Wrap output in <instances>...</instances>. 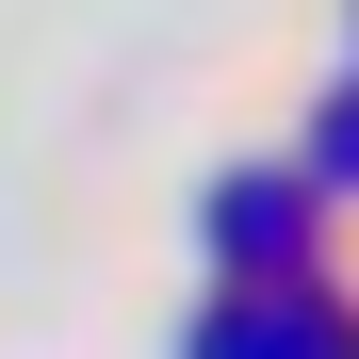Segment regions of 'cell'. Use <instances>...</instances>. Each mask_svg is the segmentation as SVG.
<instances>
[{
  "label": "cell",
  "mask_w": 359,
  "mask_h": 359,
  "mask_svg": "<svg viewBox=\"0 0 359 359\" xmlns=\"http://www.w3.org/2000/svg\"><path fill=\"white\" fill-rule=\"evenodd\" d=\"M311 229H327V196H311V180H229V196H212V245H229V278H311Z\"/></svg>",
  "instance_id": "6da1fadb"
},
{
  "label": "cell",
  "mask_w": 359,
  "mask_h": 359,
  "mask_svg": "<svg viewBox=\"0 0 359 359\" xmlns=\"http://www.w3.org/2000/svg\"><path fill=\"white\" fill-rule=\"evenodd\" d=\"M196 359H359V327L327 311V294H311V278H294V311H229V327H212Z\"/></svg>",
  "instance_id": "7a4b0ae2"
},
{
  "label": "cell",
  "mask_w": 359,
  "mask_h": 359,
  "mask_svg": "<svg viewBox=\"0 0 359 359\" xmlns=\"http://www.w3.org/2000/svg\"><path fill=\"white\" fill-rule=\"evenodd\" d=\"M311 196H359V82L327 98V131H311Z\"/></svg>",
  "instance_id": "3957f363"
}]
</instances>
